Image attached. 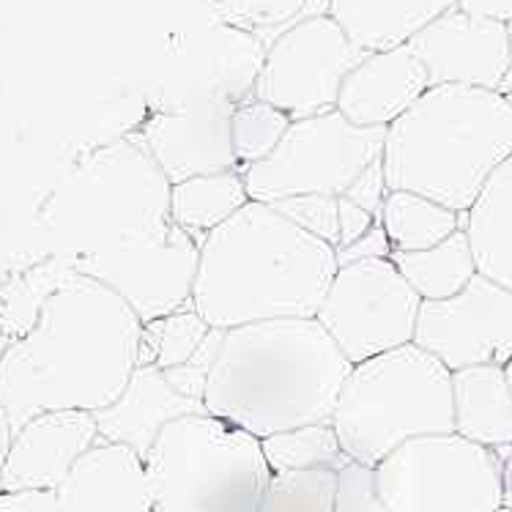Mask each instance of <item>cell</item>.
Returning a JSON list of instances; mask_svg holds the SVG:
<instances>
[{
  "instance_id": "d590c367",
  "label": "cell",
  "mask_w": 512,
  "mask_h": 512,
  "mask_svg": "<svg viewBox=\"0 0 512 512\" xmlns=\"http://www.w3.org/2000/svg\"><path fill=\"white\" fill-rule=\"evenodd\" d=\"M0 512H61L55 491H3Z\"/></svg>"
},
{
  "instance_id": "83f0119b",
  "label": "cell",
  "mask_w": 512,
  "mask_h": 512,
  "mask_svg": "<svg viewBox=\"0 0 512 512\" xmlns=\"http://www.w3.org/2000/svg\"><path fill=\"white\" fill-rule=\"evenodd\" d=\"M211 326L192 307L178 313L162 315L143 324L140 332V362L137 365L170 370L189 362L206 343Z\"/></svg>"
},
{
  "instance_id": "e0dca14e",
  "label": "cell",
  "mask_w": 512,
  "mask_h": 512,
  "mask_svg": "<svg viewBox=\"0 0 512 512\" xmlns=\"http://www.w3.org/2000/svg\"><path fill=\"white\" fill-rule=\"evenodd\" d=\"M99 441L91 411H44L28 419L3 463V491H58L74 463Z\"/></svg>"
},
{
  "instance_id": "cb8c5ba5",
  "label": "cell",
  "mask_w": 512,
  "mask_h": 512,
  "mask_svg": "<svg viewBox=\"0 0 512 512\" xmlns=\"http://www.w3.org/2000/svg\"><path fill=\"white\" fill-rule=\"evenodd\" d=\"M250 203V192L241 170H222L209 176H195L173 184L170 192V220L203 244L209 233Z\"/></svg>"
},
{
  "instance_id": "9c48e42d",
  "label": "cell",
  "mask_w": 512,
  "mask_h": 512,
  "mask_svg": "<svg viewBox=\"0 0 512 512\" xmlns=\"http://www.w3.org/2000/svg\"><path fill=\"white\" fill-rule=\"evenodd\" d=\"M387 129L351 124L343 113L293 121L269 157L244 170L250 200L274 203L296 195L343 198L384 154Z\"/></svg>"
},
{
  "instance_id": "8d00e7d4",
  "label": "cell",
  "mask_w": 512,
  "mask_h": 512,
  "mask_svg": "<svg viewBox=\"0 0 512 512\" xmlns=\"http://www.w3.org/2000/svg\"><path fill=\"white\" fill-rule=\"evenodd\" d=\"M458 6L477 17L512 22V0H458Z\"/></svg>"
},
{
  "instance_id": "f35d334b",
  "label": "cell",
  "mask_w": 512,
  "mask_h": 512,
  "mask_svg": "<svg viewBox=\"0 0 512 512\" xmlns=\"http://www.w3.org/2000/svg\"><path fill=\"white\" fill-rule=\"evenodd\" d=\"M504 373H507V381H510V389H512V362H507V365H504Z\"/></svg>"
},
{
  "instance_id": "d4e9b609",
  "label": "cell",
  "mask_w": 512,
  "mask_h": 512,
  "mask_svg": "<svg viewBox=\"0 0 512 512\" xmlns=\"http://www.w3.org/2000/svg\"><path fill=\"white\" fill-rule=\"evenodd\" d=\"M389 258L422 302L452 299L480 274L469 236L463 228L430 250L392 252Z\"/></svg>"
},
{
  "instance_id": "5bb4252c",
  "label": "cell",
  "mask_w": 512,
  "mask_h": 512,
  "mask_svg": "<svg viewBox=\"0 0 512 512\" xmlns=\"http://www.w3.org/2000/svg\"><path fill=\"white\" fill-rule=\"evenodd\" d=\"M266 50L252 33L214 22L178 47L162 80L165 107L225 99L241 105L255 96Z\"/></svg>"
},
{
  "instance_id": "5b68a950",
  "label": "cell",
  "mask_w": 512,
  "mask_h": 512,
  "mask_svg": "<svg viewBox=\"0 0 512 512\" xmlns=\"http://www.w3.org/2000/svg\"><path fill=\"white\" fill-rule=\"evenodd\" d=\"M332 428L345 455L370 469L406 441L455 433L452 373L417 343L370 356L351 365Z\"/></svg>"
},
{
  "instance_id": "52a82bcc",
  "label": "cell",
  "mask_w": 512,
  "mask_h": 512,
  "mask_svg": "<svg viewBox=\"0 0 512 512\" xmlns=\"http://www.w3.org/2000/svg\"><path fill=\"white\" fill-rule=\"evenodd\" d=\"M376 485L389 512H499L504 460L458 433L419 436L378 463Z\"/></svg>"
},
{
  "instance_id": "7a4b0ae2",
  "label": "cell",
  "mask_w": 512,
  "mask_h": 512,
  "mask_svg": "<svg viewBox=\"0 0 512 512\" xmlns=\"http://www.w3.org/2000/svg\"><path fill=\"white\" fill-rule=\"evenodd\" d=\"M351 362L315 318L225 329L203 406L255 439L332 422Z\"/></svg>"
},
{
  "instance_id": "60d3db41",
  "label": "cell",
  "mask_w": 512,
  "mask_h": 512,
  "mask_svg": "<svg viewBox=\"0 0 512 512\" xmlns=\"http://www.w3.org/2000/svg\"><path fill=\"white\" fill-rule=\"evenodd\" d=\"M499 512H512V510H507V507H502V510H499Z\"/></svg>"
},
{
  "instance_id": "f546056e",
  "label": "cell",
  "mask_w": 512,
  "mask_h": 512,
  "mask_svg": "<svg viewBox=\"0 0 512 512\" xmlns=\"http://www.w3.org/2000/svg\"><path fill=\"white\" fill-rule=\"evenodd\" d=\"M337 471H280L263 493L258 512H335Z\"/></svg>"
},
{
  "instance_id": "8fae6325",
  "label": "cell",
  "mask_w": 512,
  "mask_h": 512,
  "mask_svg": "<svg viewBox=\"0 0 512 512\" xmlns=\"http://www.w3.org/2000/svg\"><path fill=\"white\" fill-rule=\"evenodd\" d=\"M365 55L329 14L304 17L266 50L255 99L283 110L291 121L337 110L343 80Z\"/></svg>"
},
{
  "instance_id": "d6a6232c",
  "label": "cell",
  "mask_w": 512,
  "mask_h": 512,
  "mask_svg": "<svg viewBox=\"0 0 512 512\" xmlns=\"http://www.w3.org/2000/svg\"><path fill=\"white\" fill-rule=\"evenodd\" d=\"M387 176H384V165H381V159L373 162L370 168L362 173V176L356 178L354 187L345 192V198L359 203L362 209L370 211L373 217H381V206H384V198H387Z\"/></svg>"
},
{
  "instance_id": "4316f807",
  "label": "cell",
  "mask_w": 512,
  "mask_h": 512,
  "mask_svg": "<svg viewBox=\"0 0 512 512\" xmlns=\"http://www.w3.org/2000/svg\"><path fill=\"white\" fill-rule=\"evenodd\" d=\"M261 447L272 474L313 469L340 471L351 460L345 455L332 422H315V425L274 433L261 439Z\"/></svg>"
},
{
  "instance_id": "e575fe53",
  "label": "cell",
  "mask_w": 512,
  "mask_h": 512,
  "mask_svg": "<svg viewBox=\"0 0 512 512\" xmlns=\"http://www.w3.org/2000/svg\"><path fill=\"white\" fill-rule=\"evenodd\" d=\"M337 252V266H345V263H356V261H365V258H389L392 255V244H389L387 233L381 225L365 233L362 239L354 241V244H348L343 250Z\"/></svg>"
},
{
  "instance_id": "74e56055",
  "label": "cell",
  "mask_w": 512,
  "mask_h": 512,
  "mask_svg": "<svg viewBox=\"0 0 512 512\" xmlns=\"http://www.w3.org/2000/svg\"><path fill=\"white\" fill-rule=\"evenodd\" d=\"M499 452H502V460H504V507L512 510V447Z\"/></svg>"
},
{
  "instance_id": "44dd1931",
  "label": "cell",
  "mask_w": 512,
  "mask_h": 512,
  "mask_svg": "<svg viewBox=\"0 0 512 512\" xmlns=\"http://www.w3.org/2000/svg\"><path fill=\"white\" fill-rule=\"evenodd\" d=\"M458 0H329L326 14L362 53L406 47Z\"/></svg>"
},
{
  "instance_id": "7c38bea8",
  "label": "cell",
  "mask_w": 512,
  "mask_h": 512,
  "mask_svg": "<svg viewBox=\"0 0 512 512\" xmlns=\"http://www.w3.org/2000/svg\"><path fill=\"white\" fill-rule=\"evenodd\" d=\"M200 244L176 222L157 236L126 250L85 258L77 266L124 299L137 318L148 324L162 315L192 307L198 277Z\"/></svg>"
},
{
  "instance_id": "ab89813d",
  "label": "cell",
  "mask_w": 512,
  "mask_h": 512,
  "mask_svg": "<svg viewBox=\"0 0 512 512\" xmlns=\"http://www.w3.org/2000/svg\"><path fill=\"white\" fill-rule=\"evenodd\" d=\"M507 31H510V47H512V22H507ZM507 96H512V80H510V88H507Z\"/></svg>"
},
{
  "instance_id": "30bf717a",
  "label": "cell",
  "mask_w": 512,
  "mask_h": 512,
  "mask_svg": "<svg viewBox=\"0 0 512 512\" xmlns=\"http://www.w3.org/2000/svg\"><path fill=\"white\" fill-rule=\"evenodd\" d=\"M422 299L392 258H365L337 269L315 321L351 365L414 343Z\"/></svg>"
},
{
  "instance_id": "836d02e7",
  "label": "cell",
  "mask_w": 512,
  "mask_h": 512,
  "mask_svg": "<svg viewBox=\"0 0 512 512\" xmlns=\"http://www.w3.org/2000/svg\"><path fill=\"white\" fill-rule=\"evenodd\" d=\"M378 220L370 214V211H365L359 203H354V200H348L343 195V198H337V247L335 250H343V247H348V244H354V241H359L365 233H370V230L376 228Z\"/></svg>"
},
{
  "instance_id": "3957f363",
  "label": "cell",
  "mask_w": 512,
  "mask_h": 512,
  "mask_svg": "<svg viewBox=\"0 0 512 512\" xmlns=\"http://www.w3.org/2000/svg\"><path fill=\"white\" fill-rule=\"evenodd\" d=\"M337 269L332 244L250 200L200 244L192 310L214 329L315 318Z\"/></svg>"
},
{
  "instance_id": "4fadbf2b",
  "label": "cell",
  "mask_w": 512,
  "mask_h": 512,
  "mask_svg": "<svg viewBox=\"0 0 512 512\" xmlns=\"http://www.w3.org/2000/svg\"><path fill=\"white\" fill-rule=\"evenodd\" d=\"M414 343L450 373L512 362V291L477 274L452 299L422 302Z\"/></svg>"
},
{
  "instance_id": "9a60e30c",
  "label": "cell",
  "mask_w": 512,
  "mask_h": 512,
  "mask_svg": "<svg viewBox=\"0 0 512 512\" xmlns=\"http://www.w3.org/2000/svg\"><path fill=\"white\" fill-rule=\"evenodd\" d=\"M408 47L425 66L430 85H471L502 94L510 88L512 47L507 22L477 17L455 6L417 33Z\"/></svg>"
},
{
  "instance_id": "ac0fdd59",
  "label": "cell",
  "mask_w": 512,
  "mask_h": 512,
  "mask_svg": "<svg viewBox=\"0 0 512 512\" xmlns=\"http://www.w3.org/2000/svg\"><path fill=\"white\" fill-rule=\"evenodd\" d=\"M428 88V72L408 44L384 53H367L343 80L337 113L356 126L387 129Z\"/></svg>"
},
{
  "instance_id": "7402d4cb",
  "label": "cell",
  "mask_w": 512,
  "mask_h": 512,
  "mask_svg": "<svg viewBox=\"0 0 512 512\" xmlns=\"http://www.w3.org/2000/svg\"><path fill=\"white\" fill-rule=\"evenodd\" d=\"M452 411L458 436L488 450L512 447V389L502 365L455 370Z\"/></svg>"
},
{
  "instance_id": "ba28073f",
  "label": "cell",
  "mask_w": 512,
  "mask_h": 512,
  "mask_svg": "<svg viewBox=\"0 0 512 512\" xmlns=\"http://www.w3.org/2000/svg\"><path fill=\"white\" fill-rule=\"evenodd\" d=\"M74 211L85 230L80 261L135 247L170 225L173 184L135 135L99 151L80 181Z\"/></svg>"
},
{
  "instance_id": "603a6c76",
  "label": "cell",
  "mask_w": 512,
  "mask_h": 512,
  "mask_svg": "<svg viewBox=\"0 0 512 512\" xmlns=\"http://www.w3.org/2000/svg\"><path fill=\"white\" fill-rule=\"evenodd\" d=\"M477 272L512 291V154L504 159L463 214Z\"/></svg>"
},
{
  "instance_id": "1f68e13d",
  "label": "cell",
  "mask_w": 512,
  "mask_h": 512,
  "mask_svg": "<svg viewBox=\"0 0 512 512\" xmlns=\"http://www.w3.org/2000/svg\"><path fill=\"white\" fill-rule=\"evenodd\" d=\"M335 512H389L376 485V469L348 460L337 471Z\"/></svg>"
},
{
  "instance_id": "2e32d148",
  "label": "cell",
  "mask_w": 512,
  "mask_h": 512,
  "mask_svg": "<svg viewBox=\"0 0 512 512\" xmlns=\"http://www.w3.org/2000/svg\"><path fill=\"white\" fill-rule=\"evenodd\" d=\"M233 110L236 105L225 99L162 107L140 126L137 137L170 184L222 170H239L230 129Z\"/></svg>"
},
{
  "instance_id": "ffe728a7",
  "label": "cell",
  "mask_w": 512,
  "mask_h": 512,
  "mask_svg": "<svg viewBox=\"0 0 512 512\" xmlns=\"http://www.w3.org/2000/svg\"><path fill=\"white\" fill-rule=\"evenodd\" d=\"M203 411L206 406L200 400L187 398L173 389L165 370L137 365L118 400L96 411L94 417L99 425V439L124 444L140 458H146L154 441L159 439V433L168 428L173 419L203 414Z\"/></svg>"
},
{
  "instance_id": "277c9868",
  "label": "cell",
  "mask_w": 512,
  "mask_h": 512,
  "mask_svg": "<svg viewBox=\"0 0 512 512\" xmlns=\"http://www.w3.org/2000/svg\"><path fill=\"white\" fill-rule=\"evenodd\" d=\"M512 154V96L471 85H430L395 124L381 154L387 187L466 214Z\"/></svg>"
},
{
  "instance_id": "f1b7e54d",
  "label": "cell",
  "mask_w": 512,
  "mask_h": 512,
  "mask_svg": "<svg viewBox=\"0 0 512 512\" xmlns=\"http://www.w3.org/2000/svg\"><path fill=\"white\" fill-rule=\"evenodd\" d=\"M291 118L261 99H247L233 110V151L239 159V170L244 173L252 165H258L280 146L285 132L291 129Z\"/></svg>"
},
{
  "instance_id": "484cf974",
  "label": "cell",
  "mask_w": 512,
  "mask_h": 512,
  "mask_svg": "<svg viewBox=\"0 0 512 512\" xmlns=\"http://www.w3.org/2000/svg\"><path fill=\"white\" fill-rule=\"evenodd\" d=\"M378 225L387 233L392 252L430 250L463 228V214L417 192L389 189Z\"/></svg>"
},
{
  "instance_id": "4dcf8cb0",
  "label": "cell",
  "mask_w": 512,
  "mask_h": 512,
  "mask_svg": "<svg viewBox=\"0 0 512 512\" xmlns=\"http://www.w3.org/2000/svg\"><path fill=\"white\" fill-rule=\"evenodd\" d=\"M269 206L277 214H283L285 220H291L293 225L313 233L315 239L337 247V198L332 195H296V198L274 200Z\"/></svg>"
},
{
  "instance_id": "d6986e66",
  "label": "cell",
  "mask_w": 512,
  "mask_h": 512,
  "mask_svg": "<svg viewBox=\"0 0 512 512\" xmlns=\"http://www.w3.org/2000/svg\"><path fill=\"white\" fill-rule=\"evenodd\" d=\"M55 493L61 512H154L143 458L105 439L74 463Z\"/></svg>"
},
{
  "instance_id": "8992f818",
  "label": "cell",
  "mask_w": 512,
  "mask_h": 512,
  "mask_svg": "<svg viewBox=\"0 0 512 512\" xmlns=\"http://www.w3.org/2000/svg\"><path fill=\"white\" fill-rule=\"evenodd\" d=\"M143 463L154 512H258L272 480L261 439L209 411L173 419Z\"/></svg>"
},
{
  "instance_id": "6da1fadb",
  "label": "cell",
  "mask_w": 512,
  "mask_h": 512,
  "mask_svg": "<svg viewBox=\"0 0 512 512\" xmlns=\"http://www.w3.org/2000/svg\"><path fill=\"white\" fill-rule=\"evenodd\" d=\"M143 321L94 277H74L47 299L39 324L3 367L14 425L44 411H102L140 362Z\"/></svg>"
}]
</instances>
